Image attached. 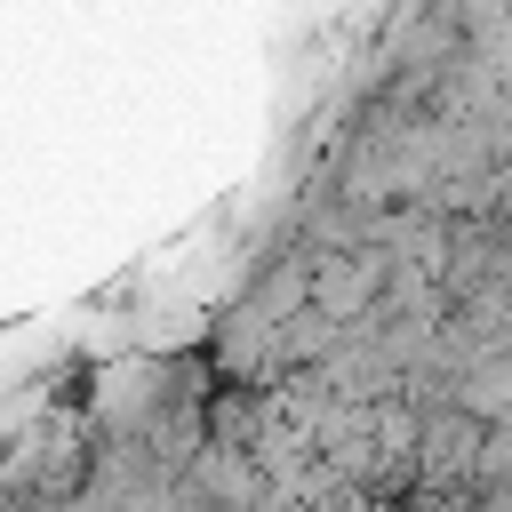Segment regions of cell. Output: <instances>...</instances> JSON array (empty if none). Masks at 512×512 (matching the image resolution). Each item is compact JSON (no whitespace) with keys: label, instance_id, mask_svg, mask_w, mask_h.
<instances>
[{"label":"cell","instance_id":"cell-2","mask_svg":"<svg viewBox=\"0 0 512 512\" xmlns=\"http://www.w3.org/2000/svg\"><path fill=\"white\" fill-rule=\"evenodd\" d=\"M464 408H472L480 424H512V360H480V368L464 376Z\"/></svg>","mask_w":512,"mask_h":512},{"label":"cell","instance_id":"cell-1","mask_svg":"<svg viewBox=\"0 0 512 512\" xmlns=\"http://www.w3.org/2000/svg\"><path fill=\"white\" fill-rule=\"evenodd\" d=\"M376 280H384V256H360V264H328L320 272V320H352L368 296H376Z\"/></svg>","mask_w":512,"mask_h":512}]
</instances>
